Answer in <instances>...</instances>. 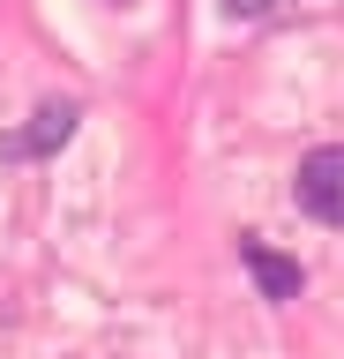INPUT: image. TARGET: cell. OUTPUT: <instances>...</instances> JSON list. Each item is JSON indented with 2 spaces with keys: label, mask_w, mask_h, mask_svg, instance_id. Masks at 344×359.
Here are the masks:
<instances>
[{
  "label": "cell",
  "mask_w": 344,
  "mask_h": 359,
  "mask_svg": "<svg viewBox=\"0 0 344 359\" xmlns=\"http://www.w3.org/2000/svg\"><path fill=\"white\" fill-rule=\"evenodd\" d=\"M68 135H75V105H68V97H53V105L30 112L23 135H8V157H46V150H60Z\"/></svg>",
  "instance_id": "cell-2"
},
{
  "label": "cell",
  "mask_w": 344,
  "mask_h": 359,
  "mask_svg": "<svg viewBox=\"0 0 344 359\" xmlns=\"http://www.w3.org/2000/svg\"><path fill=\"white\" fill-rule=\"evenodd\" d=\"M247 255V269H254V285L270 292V299H299V262H284V255H270L262 240H247L240 247Z\"/></svg>",
  "instance_id": "cell-3"
},
{
  "label": "cell",
  "mask_w": 344,
  "mask_h": 359,
  "mask_svg": "<svg viewBox=\"0 0 344 359\" xmlns=\"http://www.w3.org/2000/svg\"><path fill=\"white\" fill-rule=\"evenodd\" d=\"M225 8H232V15H270L277 0H225Z\"/></svg>",
  "instance_id": "cell-4"
},
{
  "label": "cell",
  "mask_w": 344,
  "mask_h": 359,
  "mask_svg": "<svg viewBox=\"0 0 344 359\" xmlns=\"http://www.w3.org/2000/svg\"><path fill=\"white\" fill-rule=\"evenodd\" d=\"M299 210L315 224H344V142H329L299 165Z\"/></svg>",
  "instance_id": "cell-1"
}]
</instances>
